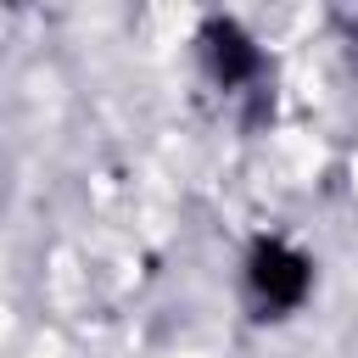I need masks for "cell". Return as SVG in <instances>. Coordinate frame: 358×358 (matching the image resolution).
Instances as JSON below:
<instances>
[{
    "instance_id": "1",
    "label": "cell",
    "mask_w": 358,
    "mask_h": 358,
    "mask_svg": "<svg viewBox=\"0 0 358 358\" xmlns=\"http://www.w3.org/2000/svg\"><path fill=\"white\" fill-rule=\"evenodd\" d=\"M252 285H257V296L268 308H291L308 291V263L285 241H257L252 246Z\"/></svg>"
},
{
    "instance_id": "2",
    "label": "cell",
    "mask_w": 358,
    "mask_h": 358,
    "mask_svg": "<svg viewBox=\"0 0 358 358\" xmlns=\"http://www.w3.org/2000/svg\"><path fill=\"white\" fill-rule=\"evenodd\" d=\"M207 50H213V73L224 78V84H241V78H252V67H257V50H252V39L235 28V22H207Z\"/></svg>"
}]
</instances>
